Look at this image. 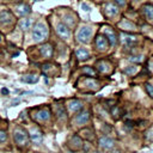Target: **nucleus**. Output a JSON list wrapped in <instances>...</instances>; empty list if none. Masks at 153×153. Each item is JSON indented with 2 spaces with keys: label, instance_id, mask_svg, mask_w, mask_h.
<instances>
[{
  "label": "nucleus",
  "instance_id": "1",
  "mask_svg": "<svg viewBox=\"0 0 153 153\" xmlns=\"http://www.w3.org/2000/svg\"><path fill=\"white\" fill-rule=\"evenodd\" d=\"M48 35H49L48 26H47L44 23H42V22L37 23V24L33 26V29H32V39H33V42H36V43L43 42V41L48 37Z\"/></svg>",
  "mask_w": 153,
  "mask_h": 153
},
{
  "label": "nucleus",
  "instance_id": "2",
  "mask_svg": "<svg viewBox=\"0 0 153 153\" xmlns=\"http://www.w3.org/2000/svg\"><path fill=\"white\" fill-rule=\"evenodd\" d=\"M13 139H14V142L17 143L18 147H24L29 142V134L26 133L25 129L17 127L13 130Z\"/></svg>",
  "mask_w": 153,
  "mask_h": 153
},
{
  "label": "nucleus",
  "instance_id": "3",
  "mask_svg": "<svg viewBox=\"0 0 153 153\" xmlns=\"http://www.w3.org/2000/svg\"><path fill=\"white\" fill-rule=\"evenodd\" d=\"M92 27L91 26H81L76 32V41L81 44H87L92 38Z\"/></svg>",
  "mask_w": 153,
  "mask_h": 153
},
{
  "label": "nucleus",
  "instance_id": "4",
  "mask_svg": "<svg viewBox=\"0 0 153 153\" xmlns=\"http://www.w3.org/2000/svg\"><path fill=\"white\" fill-rule=\"evenodd\" d=\"M56 33L60 38L62 39H69L71 36H72V32H71V29L67 24L65 23H57L56 24Z\"/></svg>",
  "mask_w": 153,
  "mask_h": 153
},
{
  "label": "nucleus",
  "instance_id": "5",
  "mask_svg": "<svg viewBox=\"0 0 153 153\" xmlns=\"http://www.w3.org/2000/svg\"><path fill=\"white\" fill-rule=\"evenodd\" d=\"M90 118H91L90 111L84 110V111L79 112V114L75 116V118H74V124H75V126H78V127L86 126V124L90 122Z\"/></svg>",
  "mask_w": 153,
  "mask_h": 153
},
{
  "label": "nucleus",
  "instance_id": "6",
  "mask_svg": "<svg viewBox=\"0 0 153 153\" xmlns=\"http://www.w3.org/2000/svg\"><path fill=\"white\" fill-rule=\"evenodd\" d=\"M103 35L108 38V41H109V44L111 45V47H114V45H116L117 44V35H116V32H115V30L112 29V27H110V26H104L103 27Z\"/></svg>",
  "mask_w": 153,
  "mask_h": 153
},
{
  "label": "nucleus",
  "instance_id": "7",
  "mask_svg": "<svg viewBox=\"0 0 153 153\" xmlns=\"http://www.w3.org/2000/svg\"><path fill=\"white\" fill-rule=\"evenodd\" d=\"M50 115H51L50 114V110L48 108H43V109H39L38 111H36L32 115V117L37 122H45V121H48L50 118Z\"/></svg>",
  "mask_w": 153,
  "mask_h": 153
},
{
  "label": "nucleus",
  "instance_id": "8",
  "mask_svg": "<svg viewBox=\"0 0 153 153\" xmlns=\"http://www.w3.org/2000/svg\"><path fill=\"white\" fill-rule=\"evenodd\" d=\"M104 12H105V16L109 17V18H115L116 16H118L120 13V10L117 7V5H115L114 2H106L104 5Z\"/></svg>",
  "mask_w": 153,
  "mask_h": 153
},
{
  "label": "nucleus",
  "instance_id": "9",
  "mask_svg": "<svg viewBox=\"0 0 153 153\" xmlns=\"http://www.w3.org/2000/svg\"><path fill=\"white\" fill-rule=\"evenodd\" d=\"M94 43H96V48L98 50H100V51H104L110 47L109 41L104 35H97L96 39H94Z\"/></svg>",
  "mask_w": 153,
  "mask_h": 153
},
{
  "label": "nucleus",
  "instance_id": "10",
  "mask_svg": "<svg viewBox=\"0 0 153 153\" xmlns=\"http://www.w3.org/2000/svg\"><path fill=\"white\" fill-rule=\"evenodd\" d=\"M29 139L33 142V143H36V145H39L42 141H43V134H42V131L37 128V127H32L31 129H30V134H29Z\"/></svg>",
  "mask_w": 153,
  "mask_h": 153
},
{
  "label": "nucleus",
  "instance_id": "11",
  "mask_svg": "<svg viewBox=\"0 0 153 153\" xmlns=\"http://www.w3.org/2000/svg\"><path fill=\"white\" fill-rule=\"evenodd\" d=\"M82 139L79 136V135H73L71 139H69V141H68V146H69V148L71 149H73V151H79V149H81L82 148Z\"/></svg>",
  "mask_w": 153,
  "mask_h": 153
},
{
  "label": "nucleus",
  "instance_id": "12",
  "mask_svg": "<svg viewBox=\"0 0 153 153\" xmlns=\"http://www.w3.org/2000/svg\"><path fill=\"white\" fill-rule=\"evenodd\" d=\"M98 143H99L100 148H103V149H111L115 146V140L111 139V137H109V136L103 135V136L99 137Z\"/></svg>",
  "mask_w": 153,
  "mask_h": 153
},
{
  "label": "nucleus",
  "instance_id": "13",
  "mask_svg": "<svg viewBox=\"0 0 153 153\" xmlns=\"http://www.w3.org/2000/svg\"><path fill=\"white\" fill-rule=\"evenodd\" d=\"M12 23H13V14L7 10L1 11L0 12V24L1 25H8Z\"/></svg>",
  "mask_w": 153,
  "mask_h": 153
},
{
  "label": "nucleus",
  "instance_id": "14",
  "mask_svg": "<svg viewBox=\"0 0 153 153\" xmlns=\"http://www.w3.org/2000/svg\"><path fill=\"white\" fill-rule=\"evenodd\" d=\"M82 106H84V103L79 99H72L67 104V108L71 112H79L82 109Z\"/></svg>",
  "mask_w": 153,
  "mask_h": 153
},
{
  "label": "nucleus",
  "instance_id": "15",
  "mask_svg": "<svg viewBox=\"0 0 153 153\" xmlns=\"http://www.w3.org/2000/svg\"><path fill=\"white\" fill-rule=\"evenodd\" d=\"M53 51H54V49H53V45H51L50 43H44V44H42V45L39 47V53H41V55H42L43 57H45V59L51 57Z\"/></svg>",
  "mask_w": 153,
  "mask_h": 153
},
{
  "label": "nucleus",
  "instance_id": "16",
  "mask_svg": "<svg viewBox=\"0 0 153 153\" xmlns=\"http://www.w3.org/2000/svg\"><path fill=\"white\" fill-rule=\"evenodd\" d=\"M81 82L84 84V86L86 88H91V90H98L100 87V84L98 82V80L92 79V78H85L81 79Z\"/></svg>",
  "mask_w": 153,
  "mask_h": 153
},
{
  "label": "nucleus",
  "instance_id": "17",
  "mask_svg": "<svg viewBox=\"0 0 153 153\" xmlns=\"http://www.w3.org/2000/svg\"><path fill=\"white\" fill-rule=\"evenodd\" d=\"M96 67H97L98 72H100V73H109L110 69H111V65L109 63V61H105V60L97 61Z\"/></svg>",
  "mask_w": 153,
  "mask_h": 153
},
{
  "label": "nucleus",
  "instance_id": "18",
  "mask_svg": "<svg viewBox=\"0 0 153 153\" xmlns=\"http://www.w3.org/2000/svg\"><path fill=\"white\" fill-rule=\"evenodd\" d=\"M118 26L124 31H135V29H136V25L128 19H122L118 23Z\"/></svg>",
  "mask_w": 153,
  "mask_h": 153
},
{
  "label": "nucleus",
  "instance_id": "19",
  "mask_svg": "<svg viewBox=\"0 0 153 153\" xmlns=\"http://www.w3.org/2000/svg\"><path fill=\"white\" fill-rule=\"evenodd\" d=\"M122 38H121V41H122V43L126 45V47H131L135 42H136V37L135 36H133V35H129V33H122V36H121Z\"/></svg>",
  "mask_w": 153,
  "mask_h": 153
},
{
  "label": "nucleus",
  "instance_id": "20",
  "mask_svg": "<svg viewBox=\"0 0 153 153\" xmlns=\"http://www.w3.org/2000/svg\"><path fill=\"white\" fill-rule=\"evenodd\" d=\"M75 55H76L79 61H85V60H87L90 57V51L87 49H85V48H78L75 50Z\"/></svg>",
  "mask_w": 153,
  "mask_h": 153
},
{
  "label": "nucleus",
  "instance_id": "21",
  "mask_svg": "<svg viewBox=\"0 0 153 153\" xmlns=\"http://www.w3.org/2000/svg\"><path fill=\"white\" fill-rule=\"evenodd\" d=\"M142 13L147 20L153 22V5H143L142 6Z\"/></svg>",
  "mask_w": 153,
  "mask_h": 153
},
{
  "label": "nucleus",
  "instance_id": "22",
  "mask_svg": "<svg viewBox=\"0 0 153 153\" xmlns=\"http://www.w3.org/2000/svg\"><path fill=\"white\" fill-rule=\"evenodd\" d=\"M16 10H17V13L20 14V16H26V14H29V13L31 12V7H30L29 5H26V4L17 5Z\"/></svg>",
  "mask_w": 153,
  "mask_h": 153
},
{
  "label": "nucleus",
  "instance_id": "23",
  "mask_svg": "<svg viewBox=\"0 0 153 153\" xmlns=\"http://www.w3.org/2000/svg\"><path fill=\"white\" fill-rule=\"evenodd\" d=\"M18 25H19V27L22 29V30H29L30 27H31V25H32V19L31 18H23V19H20L19 20V23H18Z\"/></svg>",
  "mask_w": 153,
  "mask_h": 153
},
{
  "label": "nucleus",
  "instance_id": "24",
  "mask_svg": "<svg viewBox=\"0 0 153 153\" xmlns=\"http://www.w3.org/2000/svg\"><path fill=\"white\" fill-rule=\"evenodd\" d=\"M20 81L26 82V84H35L38 81V76L33 75V74H29V75H24L23 78H20Z\"/></svg>",
  "mask_w": 153,
  "mask_h": 153
},
{
  "label": "nucleus",
  "instance_id": "25",
  "mask_svg": "<svg viewBox=\"0 0 153 153\" xmlns=\"http://www.w3.org/2000/svg\"><path fill=\"white\" fill-rule=\"evenodd\" d=\"M56 115L60 120H65L67 117V112L62 105H56Z\"/></svg>",
  "mask_w": 153,
  "mask_h": 153
},
{
  "label": "nucleus",
  "instance_id": "26",
  "mask_svg": "<svg viewBox=\"0 0 153 153\" xmlns=\"http://www.w3.org/2000/svg\"><path fill=\"white\" fill-rule=\"evenodd\" d=\"M137 67L136 66H129V67H126L124 69H123V72L126 73V74H128V75H131V74H135L136 72H137Z\"/></svg>",
  "mask_w": 153,
  "mask_h": 153
},
{
  "label": "nucleus",
  "instance_id": "27",
  "mask_svg": "<svg viewBox=\"0 0 153 153\" xmlns=\"http://www.w3.org/2000/svg\"><path fill=\"white\" fill-rule=\"evenodd\" d=\"M82 73L86 74V75H88V76H93L96 74V71L92 69V67H90V66H85L82 68Z\"/></svg>",
  "mask_w": 153,
  "mask_h": 153
},
{
  "label": "nucleus",
  "instance_id": "28",
  "mask_svg": "<svg viewBox=\"0 0 153 153\" xmlns=\"http://www.w3.org/2000/svg\"><path fill=\"white\" fill-rule=\"evenodd\" d=\"M145 87H146L147 93L153 98V85H151V84H146V85H145Z\"/></svg>",
  "mask_w": 153,
  "mask_h": 153
},
{
  "label": "nucleus",
  "instance_id": "29",
  "mask_svg": "<svg viewBox=\"0 0 153 153\" xmlns=\"http://www.w3.org/2000/svg\"><path fill=\"white\" fill-rule=\"evenodd\" d=\"M129 61H133V62H141L142 61V56L141 55H137V56H130L128 57Z\"/></svg>",
  "mask_w": 153,
  "mask_h": 153
},
{
  "label": "nucleus",
  "instance_id": "30",
  "mask_svg": "<svg viewBox=\"0 0 153 153\" xmlns=\"http://www.w3.org/2000/svg\"><path fill=\"white\" fill-rule=\"evenodd\" d=\"M6 140H7V134H6V131L0 129V142H5Z\"/></svg>",
  "mask_w": 153,
  "mask_h": 153
},
{
  "label": "nucleus",
  "instance_id": "31",
  "mask_svg": "<svg viewBox=\"0 0 153 153\" xmlns=\"http://www.w3.org/2000/svg\"><path fill=\"white\" fill-rule=\"evenodd\" d=\"M114 1H115V4H116L117 6H120V7L126 6V0H114Z\"/></svg>",
  "mask_w": 153,
  "mask_h": 153
},
{
  "label": "nucleus",
  "instance_id": "32",
  "mask_svg": "<svg viewBox=\"0 0 153 153\" xmlns=\"http://www.w3.org/2000/svg\"><path fill=\"white\" fill-rule=\"evenodd\" d=\"M82 148H84V151H85V152H88V151H90V148H91L90 142H85V143H82Z\"/></svg>",
  "mask_w": 153,
  "mask_h": 153
},
{
  "label": "nucleus",
  "instance_id": "33",
  "mask_svg": "<svg viewBox=\"0 0 153 153\" xmlns=\"http://www.w3.org/2000/svg\"><path fill=\"white\" fill-rule=\"evenodd\" d=\"M81 8H82L84 11H86V12H88V11H90V6H88V5H86L85 2H84V4H81Z\"/></svg>",
  "mask_w": 153,
  "mask_h": 153
},
{
  "label": "nucleus",
  "instance_id": "34",
  "mask_svg": "<svg viewBox=\"0 0 153 153\" xmlns=\"http://www.w3.org/2000/svg\"><path fill=\"white\" fill-rule=\"evenodd\" d=\"M1 93H2V94H8V90H7L6 87L1 88Z\"/></svg>",
  "mask_w": 153,
  "mask_h": 153
}]
</instances>
